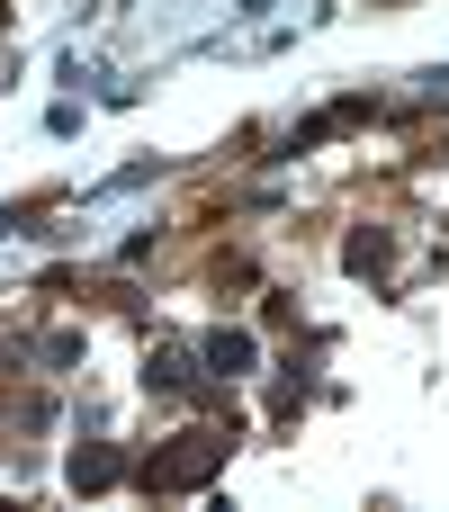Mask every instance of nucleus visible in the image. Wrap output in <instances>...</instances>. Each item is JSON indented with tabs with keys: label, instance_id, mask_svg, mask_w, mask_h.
Instances as JSON below:
<instances>
[{
	"label": "nucleus",
	"instance_id": "nucleus-1",
	"mask_svg": "<svg viewBox=\"0 0 449 512\" xmlns=\"http://www.w3.org/2000/svg\"><path fill=\"white\" fill-rule=\"evenodd\" d=\"M216 468H225V432H180L171 450L144 459V486L153 495H180V486H207Z\"/></svg>",
	"mask_w": 449,
	"mask_h": 512
},
{
	"label": "nucleus",
	"instance_id": "nucleus-4",
	"mask_svg": "<svg viewBox=\"0 0 449 512\" xmlns=\"http://www.w3.org/2000/svg\"><path fill=\"white\" fill-rule=\"evenodd\" d=\"M351 270H387V234H360L351 243Z\"/></svg>",
	"mask_w": 449,
	"mask_h": 512
},
{
	"label": "nucleus",
	"instance_id": "nucleus-2",
	"mask_svg": "<svg viewBox=\"0 0 449 512\" xmlns=\"http://www.w3.org/2000/svg\"><path fill=\"white\" fill-rule=\"evenodd\" d=\"M72 486H81V495L117 486V450H81V459H72Z\"/></svg>",
	"mask_w": 449,
	"mask_h": 512
},
{
	"label": "nucleus",
	"instance_id": "nucleus-3",
	"mask_svg": "<svg viewBox=\"0 0 449 512\" xmlns=\"http://www.w3.org/2000/svg\"><path fill=\"white\" fill-rule=\"evenodd\" d=\"M207 369H225V378L252 369V333H216V342H207Z\"/></svg>",
	"mask_w": 449,
	"mask_h": 512
}]
</instances>
